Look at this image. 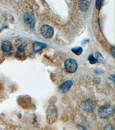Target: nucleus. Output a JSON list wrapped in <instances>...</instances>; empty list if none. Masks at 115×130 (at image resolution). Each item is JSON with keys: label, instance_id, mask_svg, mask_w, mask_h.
I'll use <instances>...</instances> for the list:
<instances>
[{"label": "nucleus", "instance_id": "ddd939ff", "mask_svg": "<svg viewBox=\"0 0 115 130\" xmlns=\"http://www.w3.org/2000/svg\"><path fill=\"white\" fill-rule=\"evenodd\" d=\"M102 3V1H100V0L99 1H97L96 2V7L97 9H99V10L100 9V8H101V7Z\"/></svg>", "mask_w": 115, "mask_h": 130}, {"label": "nucleus", "instance_id": "f257e3e1", "mask_svg": "<svg viewBox=\"0 0 115 130\" xmlns=\"http://www.w3.org/2000/svg\"><path fill=\"white\" fill-rule=\"evenodd\" d=\"M114 106L112 105H105L99 109L98 113L102 119H108L114 114Z\"/></svg>", "mask_w": 115, "mask_h": 130}, {"label": "nucleus", "instance_id": "423d86ee", "mask_svg": "<svg viewBox=\"0 0 115 130\" xmlns=\"http://www.w3.org/2000/svg\"><path fill=\"white\" fill-rule=\"evenodd\" d=\"M72 82L71 80H67L62 84L59 87V91L62 93H65L68 91L72 86Z\"/></svg>", "mask_w": 115, "mask_h": 130}, {"label": "nucleus", "instance_id": "7ed1b4c3", "mask_svg": "<svg viewBox=\"0 0 115 130\" xmlns=\"http://www.w3.org/2000/svg\"><path fill=\"white\" fill-rule=\"evenodd\" d=\"M57 119V110L55 106L51 105L47 111V119L50 124H53Z\"/></svg>", "mask_w": 115, "mask_h": 130}, {"label": "nucleus", "instance_id": "f03ea898", "mask_svg": "<svg viewBox=\"0 0 115 130\" xmlns=\"http://www.w3.org/2000/svg\"><path fill=\"white\" fill-rule=\"evenodd\" d=\"M64 68L67 72L73 73L76 72L77 68H78V64L75 60L69 58V59L66 60V61L64 62Z\"/></svg>", "mask_w": 115, "mask_h": 130}, {"label": "nucleus", "instance_id": "1a4fd4ad", "mask_svg": "<svg viewBox=\"0 0 115 130\" xmlns=\"http://www.w3.org/2000/svg\"><path fill=\"white\" fill-rule=\"evenodd\" d=\"M1 49L4 52H9L12 49V43L8 41L3 42L1 44Z\"/></svg>", "mask_w": 115, "mask_h": 130}, {"label": "nucleus", "instance_id": "20e7f679", "mask_svg": "<svg viewBox=\"0 0 115 130\" xmlns=\"http://www.w3.org/2000/svg\"><path fill=\"white\" fill-rule=\"evenodd\" d=\"M40 32L42 36L45 38L49 39L53 37L54 31L52 27L49 26V25L45 24L41 26L40 28Z\"/></svg>", "mask_w": 115, "mask_h": 130}, {"label": "nucleus", "instance_id": "6e6552de", "mask_svg": "<svg viewBox=\"0 0 115 130\" xmlns=\"http://www.w3.org/2000/svg\"><path fill=\"white\" fill-rule=\"evenodd\" d=\"M78 7L81 11H87L89 8V2L87 1H78Z\"/></svg>", "mask_w": 115, "mask_h": 130}, {"label": "nucleus", "instance_id": "39448f33", "mask_svg": "<svg viewBox=\"0 0 115 130\" xmlns=\"http://www.w3.org/2000/svg\"><path fill=\"white\" fill-rule=\"evenodd\" d=\"M24 21L26 26L30 28H33L35 24V20L33 14L31 12H27L24 16Z\"/></svg>", "mask_w": 115, "mask_h": 130}, {"label": "nucleus", "instance_id": "0eeeda50", "mask_svg": "<svg viewBox=\"0 0 115 130\" xmlns=\"http://www.w3.org/2000/svg\"><path fill=\"white\" fill-rule=\"evenodd\" d=\"M46 47H47V44L39 42H35L33 44V49L35 52H39L40 50L44 49Z\"/></svg>", "mask_w": 115, "mask_h": 130}, {"label": "nucleus", "instance_id": "9b49d317", "mask_svg": "<svg viewBox=\"0 0 115 130\" xmlns=\"http://www.w3.org/2000/svg\"><path fill=\"white\" fill-rule=\"evenodd\" d=\"M88 60H89L90 63L91 64H94L97 62V59H96V58L94 57L93 54H90V55L89 56Z\"/></svg>", "mask_w": 115, "mask_h": 130}, {"label": "nucleus", "instance_id": "f8f14e48", "mask_svg": "<svg viewBox=\"0 0 115 130\" xmlns=\"http://www.w3.org/2000/svg\"><path fill=\"white\" fill-rule=\"evenodd\" d=\"M104 130H114V127L111 124H108L104 127Z\"/></svg>", "mask_w": 115, "mask_h": 130}, {"label": "nucleus", "instance_id": "9d476101", "mask_svg": "<svg viewBox=\"0 0 115 130\" xmlns=\"http://www.w3.org/2000/svg\"><path fill=\"white\" fill-rule=\"evenodd\" d=\"M72 50L73 53L77 54V55H80V54H82V52H83V49L81 47H74V48H73Z\"/></svg>", "mask_w": 115, "mask_h": 130}]
</instances>
